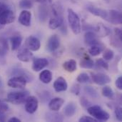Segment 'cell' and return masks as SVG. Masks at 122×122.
Masks as SVG:
<instances>
[{
	"mask_svg": "<svg viewBox=\"0 0 122 122\" xmlns=\"http://www.w3.org/2000/svg\"><path fill=\"white\" fill-rule=\"evenodd\" d=\"M68 21L73 33L74 34H80L81 31L80 18L78 14L71 9H68Z\"/></svg>",
	"mask_w": 122,
	"mask_h": 122,
	"instance_id": "cell-1",
	"label": "cell"
},
{
	"mask_svg": "<svg viewBox=\"0 0 122 122\" xmlns=\"http://www.w3.org/2000/svg\"><path fill=\"white\" fill-rule=\"evenodd\" d=\"M87 112L97 121L106 122L110 118L109 114L99 106H91L87 108Z\"/></svg>",
	"mask_w": 122,
	"mask_h": 122,
	"instance_id": "cell-2",
	"label": "cell"
},
{
	"mask_svg": "<svg viewBox=\"0 0 122 122\" xmlns=\"http://www.w3.org/2000/svg\"><path fill=\"white\" fill-rule=\"evenodd\" d=\"M29 96L28 92H12L7 94L6 101L11 104L19 105L24 103Z\"/></svg>",
	"mask_w": 122,
	"mask_h": 122,
	"instance_id": "cell-3",
	"label": "cell"
},
{
	"mask_svg": "<svg viewBox=\"0 0 122 122\" xmlns=\"http://www.w3.org/2000/svg\"><path fill=\"white\" fill-rule=\"evenodd\" d=\"M39 107V101L34 96H29L25 101V110L29 114H34Z\"/></svg>",
	"mask_w": 122,
	"mask_h": 122,
	"instance_id": "cell-4",
	"label": "cell"
},
{
	"mask_svg": "<svg viewBox=\"0 0 122 122\" xmlns=\"http://www.w3.org/2000/svg\"><path fill=\"white\" fill-rule=\"evenodd\" d=\"M26 83H27V81L24 77L19 76H13L11 79H9L7 84L11 88L24 89L26 86Z\"/></svg>",
	"mask_w": 122,
	"mask_h": 122,
	"instance_id": "cell-5",
	"label": "cell"
},
{
	"mask_svg": "<svg viewBox=\"0 0 122 122\" xmlns=\"http://www.w3.org/2000/svg\"><path fill=\"white\" fill-rule=\"evenodd\" d=\"M15 18L16 16L14 11L8 9L0 14V23L4 26L6 24H9L14 21Z\"/></svg>",
	"mask_w": 122,
	"mask_h": 122,
	"instance_id": "cell-6",
	"label": "cell"
},
{
	"mask_svg": "<svg viewBox=\"0 0 122 122\" xmlns=\"http://www.w3.org/2000/svg\"><path fill=\"white\" fill-rule=\"evenodd\" d=\"M92 76L93 81L98 85H106L111 82V78L102 73H92Z\"/></svg>",
	"mask_w": 122,
	"mask_h": 122,
	"instance_id": "cell-7",
	"label": "cell"
},
{
	"mask_svg": "<svg viewBox=\"0 0 122 122\" xmlns=\"http://www.w3.org/2000/svg\"><path fill=\"white\" fill-rule=\"evenodd\" d=\"M25 46L30 51H36L40 49L41 43L38 38L33 36H30L26 39Z\"/></svg>",
	"mask_w": 122,
	"mask_h": 122,
	"instance_id": "cell-8",
	"label": "cell"
},
{
	"mask_svg": "<svg viewBox=\"0 0 122 122\" xmlns=\"http://www.w3.org/2000/svg\"><path fill=\"white\" fill-rule=\"evenodd\" d=\"M49 64V61L46 58H34L32 63V70L38 72L41 71Z\"/></svg>",
	"mask_w": 122,
	"mask_h": 122,
	"instance_id": "cell-9",
	"label": "cell"
},
{
	"mask_svg": "<svg viewBox=\"0 0 122 122\" xmlns=\"http://www.w3.org/2000/svg\"><path fill=\"white\" fill-rule=\"evenodd\" d=\"M18 59L22 62H29L33 58V54L26 47H23L19 49L16 55Z\"/></svg>",
	"mask_w": 122,
	"mask_h": 122,
	"instance_id": "cell-10",
	"label": "cell"
},
{
	"mask_svg": "<svg viewBox=\"0 0 122 122\" xmlns=\"http://www.w3.org/2000/svg\"><path fill=\"white\" fill-rule=\"evenodd\" d=\"M47 49L51 52L56 51L60 46V39L56 34L51 36L47 41Z\"/></svg>",
	"mask_w": 122,
	"mask_h": 122,
	"instance_id": "cell-11",
	"label": "cell"
},
{
	"mask_svg": "<svg viewBox=\"0 0 122 122\" xmlns=\"http://www.w3.org/2000/svg\"><path fill=\"white\" fill-rule=\"evenodd\" d=\"M109 11V16L107 21L114 24H120L122 21V13L118 10L111 9Z\"/></svg>",
	"mask_w": 122,
	"mask_h": 122,
	"instance_id": "cell-12",
	"label": "cell"
},
{
	"mask_svg": "<svg viewBox=\"0 0 122 122\" xmlns=\"http://www.w3.org/2000/svg\"><path fill=\"white\" fill-rule=\"evenodd\" d=\"M87 10L92 14L97 16H99L105 20L107 21L108 19V16H109V11L101 9V8H98L97 6H87Z\"/></svg>",
	"mask_w": 122,
	"mask_h": 122,
	"instance_id": "cell-13",
	"label": "cell"
},
{
	"mask_svg": "<svg viewBox=\"0 0 122 122\" xmlns=\"http://www.w3.org/2000/svg\"><path fill=\"white\" fill-rule=\"evenodd\" d=\"M68 88V84L66 79L61 76L58 77L54 83V89L55 92L59 93L66 91Z\"/></svg>",
	"mask_w": 122,
	"mask_h": 122,
	"instance_id": "cell-14",
	"label": "cell"
},
{
	"mask_svg": "<svg viewBox=\"0 0 122 122\" xmlns=\"http://www.w3.org/2000/svg\"><path fill=\"white\" fill-rule=\"evenodd\" d=\"M31 14L30 11L24 9L20 13L19 16V22L21 25L24 26H29L31 25Z\"/></svg>",
	"mask_w": 122,
	"mask_h": 122,
	"instance_id": "cell-15",
	"label": "cell"
},
{
	"mask_svg": "<svg viewBox=\"0 0 122 122\" xmlns=\"http://www.w3.org/2000/svg\"><path fill=\"white\" fill-rule=\"evenodd\" d=\"M84 41H85L86 45L89 46L101 43L98 40V36L96 34V33L93 32V31L86 32V34L84 35Z\"/></svg>",
	"mask_w": 122,
	"mask_h": 122,
	"instance_id": "cell-16",
	"label": "cell"
},
{
	"mask_svg": "<svg viewBox=\"0 0 122 122\" xmlns=\"http://www.w3.org/2000/svg\"><path fill=\"white\" fill-rule=\"evenodd\" d=\"M12 74L14 76H19L24 77L27 82H31L34 80L33 76L26 70L21 68H16L12 70Z\"/></svg>",
	"mask_w": 122,
	"mask_h": 122,
	"instance_id": "cell-17",
	"label": "cell"
},
{
	"mask_svg": "<svg viewBox=\"0 0 122 122\" xmlns=\"http://www.w3.org/2000/svg\"><path fill=\"white\" fill-rule=\"evenodd\" d=\"M96 34L98 37H105L111 34V29L102 23H99L96 27H94Z\"/></svg>",
	"mask_w": 122,
	"mask_h": 122,
	"instance_id": "cell-18",
	"label": "cell"
},
{
	"mask_svg": "<svg viewBox=\"0 0 122 122\" xmlns=\"http://www.w3.org/2000/svg\"><path fill=\"white\" fill-rule=\"evenodd\" d=\"M64 103V100L60 97H55L50 100L49 103V108L54 112H58Z\"/></svg>",
	"mask_w": 122,
	"mask_h": 122,
	"instance_id": "cell-19",
	"label": "cell"
},
{
	"mask_svg": "<svg viewBox=\"0 0 122 122\" xmlns=\"http://www.w3.org/2000/svg\"><path fill=\"white\" fill-rule=\"evenodd\" d=\"M64 17L62 15H58V16H53L49 22V26L51 29H58L61 24L64 22Z\"/></svg>",
	"mask_w": 122,
	"mask_h": 122,
	"instance_id": "cell-20",
	"label": "cell"
},
{
	"mask_svg": "<svg viewBox=\"0 0 122 122\" xmlns=\"http://www.w3.org/2000/svg\"><path fill=\"white\" fill-rule=\"evenodd\" d=\"M9 50L7 41L4 37H0V59H4Z\"/></svg>",
	"mask_w": 122,
	"mask_h": 122,
	"instance_id": "cell-21",
	"label": "cell"
},
{
	"mask_svg": "<svg viewBox=\"0 0 122 122\" xmlns=\"http://www.w3.org/2000/svg\"><path fill=\"white\" fill-rule=\"evenodd\" d=\"M39 80L44 83V84H49L51 80H52V78H53V75H52V72L49 70H43L40 74H39Z\"/></svg>",
	"mask_w": 122,
	"mask_h": 122,
	"instance_id": "cell-22",
	"label": "cell"
},
{
	"mask_svg": "<svg viewBox=\"0 0 122 122\" xmlns=\"http://www.w3.org/2000/svg\"><path fill=\"white\" fill-rule=\"evenodd\" d=\"M104 48H105V46L102 44V43L91 46L90 48L89 49V54L93 56H97L99 55L104 50Z\"/></svg>",
	"mask_w": 122,
	"mask_h": 122,
	"instance_id": "cell-23",
	"label": "cell"
},
{
	"mask_svg": "<svg viewBox=\"0 0 122 122\" xmlns=\"http://www.w3.org/2000/svg\"><path fill=\"white\" fill-rule=\"evenodd\" d=\"M76 112V106L74 102L69 103L64 109V114L66 117H73Z\"/></svg>",
	"mask_w": 122,
	"mask_h": 122,
	"instance_id": "cell-24",
	"label": "cell"
},
{
	"mask_svg": "<svg viewBox=\"0 0 122 122\" xmlns=\"http://www.w3.org/2000/svg\"><path fill=\"white\" fill-rule=\"evenodd\" d=\"M48 112L46 114V119L49 122H62L64 120V117L56 112Z\"/></svg>",
	"mask_w": 122,
	"mask_h": 122,
	"instance_id": "cell-25",
	"label": "cell"
},
{
	"mask_svg": "<svg viewBox=\"0 0 122 122\" xmlns=\"http://www.w3.org/2000/svg\"><path fill=\"white\" fill-rule=\"evenodd\" d=\"M10 41H11V49L13 51L17 50L21 44L22 37L20 35L13 36L12 37H11Z\"/></svg>",
	"mask_w": 122,
	"mask_h": 122,
	"instance_id": "cell-26",
	"label": "cell"
},
{
	"mask_svg": "<svg viewBox=\"0 0 122 122\" xmlns=\"http://www.w3.org/2000/svg\"><path fill=\"white\" fill-rule=\"evenodd\" d=\"M62 66L66 71L74 72L76 70V61L74 59L68 60L63 64Z\"/></svg>",
	"mask_w": 122,
	"mask_h": 122,
	"instance_id": "cell-27",
	"label": "cell"
},
{
	"mask_svg": "<svg viewBox=\"0 0 122 122\" xmlns=\"http://www.w3.org/2000/svg\"><path fill=\"white\" fill-rule=\"evenodd\" d=\"M49 16L48 8L44 4H42L39 8V17L41 21H45Z\"/></svg>",
	"mask_w": 122,
	"mask_h": 122,
	"instance_id": "cell-28",
	"label": "cell"
},
{
	"mask_svg": "<svg viewBox=\"0 0 122 122\" xmlns=\"http://www.w3.org/2000/svg\"><path fill=\"white\" fill-rule=\"evenodd\" d=\"M79 66L84 69H92L94 66V63L92 59L87 57V58H84L82 60H81L79 63Z\"/></svg>",
	"mask_w": 122,
	"mask_h": 122,
	"instance_id": "cell-29",
	"label": "cell"
},
{
	"mask_svg": "<svg viewBox=\"0 0 122 122\" xmlns=\"http://www.w3.org/2000/svg\"><path fill=\"white\" fill-rule=\"evenodd\" d=\"M102 95H103L104 97H107V98H108V99H113L114 97V91H113L112 89L110 86H104L102 88Z\"/></svg>",
	"mask_w": 122,
	"mask_h": 122,
	"instance_id": "cell-30",
	"label": "cell"
},
{
	"mask_svg": "<svg viewBox=\"0 0 122 122\" xmlns=\"http://www.w3.org/2000/svg\"><path fill=\"white\" fill-rule=\"evenodd\" d=\"M84 92L86 94H88L90 97L93 99H97L99 97V93L93 87L87 86L84 87Z\"/></svg>",
	"mask_w": 122,
	"mask_h": 122,
	"instance_id": "cell-31",
	"label": "cell"
},
{
	"mask_svg": "<svg viewBox=\"0 0 122 122\" xmlns=\"http://www.w3.org/2000/svg\"><path fill=\"white\" fill-rule=\"evenodd\" d=\"M19 7L24 9H29L32 8L33 3L31 0H20L19 3Z\"/></svg>",
	"mask_w": 122,
	"mask_h": 122,
	"instance_id": "cell-32",
	"label": "cell"
},
{
	"mask_svg": "<svg viewBox=\"0 0 122 122\" xmlns=\"http://www.w3.org/2000/svg\"><path fill=\"white\" fill-rule=\"evenodd\" d=\"M76 81L79 83H86L89 81V76L86 73H81L77 76Z\"/></svg>",
	"mask_w": 122,
	"mask_h": 122,
	"instance_id": "cell-33",
	"label": "cell"
},
{
	"mask_svg": "<svg viewBox=\"0 0 122 122\" xmlns=\"http://www.w3.org/2000/svg\"><path fill=\"white\" fill-rule=\"evenodd\" d=\"M114 56V53L112 49H106L104 51L103 54V58L105 61H110L112 60Z\"/></svg>",
	"mask_w": 122,
	"mask_h": 122,
	"instance_id": "cell-34",
	"label": "cell"
},
{
	"mask_svg": "<svg viewBox=\"0 0 122 122\" xmlns=\"http://www.w3.org/2000/svg\"><path fill=\"white\" fill-rule=\"evenodd\" d=\"M39 97L41 99V101L44 103V102H46L47 101L49 100V99L51 98V94L47 91H43L39 94Z\"/></svg>",
	"mask_w": 122,
	"mask_h": 122,
	"instance_id": "cell-35",
	"label": "cell"
},
{
	"mask_svg": "<svg viewBox=\"0 0 122 122\" xmlns=\"http://www.w3.org/2000/svg\"><path fill=\"white\" fill-rule=\"evenodd\" d=\"M96 64L98 66H100L103 69H104L105 70H108L109 69V64L104 59H99L97 60Z\"/></svg>",
	"mask_w": 122,
	"mask_h": 122,
	"instance_id": "cell-36",
	"label": "cell"
},
{
	"mask_svg": "<svg viewBox=\"0 0 122 122\" xmlns=\"http://www.w3.org/2000/svg\"><path fill=\"white\" fill-rule=\"evenodd\" d=\"M80 91H81V87L79 86V84H74L71 89V92L76 96H78L80 94Z\"/></svg>",
	"mask_w": 122,
	"mask_h": 122,
	"instance_id": "cell-37",
	"label": "cell"
},
{
	"mask_svg": "<svg viewBox=\"0 0 122 122\" xmlns=\"http://www.w3.org/2000/svg\"><path fill=\"white\" fill-rule=\"evenodd\" d=\"M80 103H81V105L84 108H88V107L92 106V103L87 99H86L85 97H81V98Z\"/></svg>",
	"mask_w": 122,
	"mask_h": 122,
	"instance_id": "cell-38",
	"label": "cell"
},
{
	"mask_svg": "<svg viewBox=\"0 0 122 122\" xmlns=\"http://www.w3.org/2000/svg\"><path fill=\"white\" fill-rule=\"evenodd\" d=\"M80 122H98L96 119H94V117H86V116H84L82 117H81L79 120Z\"/></svg>",
	"mask_w": 122,
	"mask_h": 122,
	"instance_id": "cell-39",
	"label": "cell"
},
{
	"mask_svg": "<svg viewBox=\"0 0 122 122\" xmlns=\"http://www.w3.org/2000/svg\"><path fill=\"white\" fill-rule=\"evenodd\" d=\"M115 115L117 119L119 121L122 122V109L121 107H117L115 109Z\"/></svg>",
	"mask_w": 122,
	"mask_h": 122,
	"instance_id": "cell-40",
	"label": "cell"
},
{
	"mask_svg": "<svg viewBox=\"0 0 122 122\" xmlns=\"http://www.w3.org/2000/svg\"><path fill=\"white\" fill-rule=\"evenodd\" d=\"M59 28L60 29L61 32L63 34H64V35H66L67 34V28H66V23H65L64 21V22L61 24V25Z\"/></svg>",
	"mask_w": 122,
	"mask_h": 122,
	"instance_id": "cell-41",
	"label": "cell"
},
{
	"mask_svg": "<svg viewBox=\"0 0 122 122\" xmlns=\"http://www.w3.org/2000/svg\"><path fill=\"white\" fill-rule=\"evenodd\" d=\"M115 85L117 87L118 89L122 90V76H119L117 79L116 80Z\"/></svg>",
	"mask_w": 122,
	"mask_h": 122,
	"instance_id": "cell-42",
	"label": "cell"
},
{
	"mask_svg": "<svg viewBox=\"0 0 122 122\" xmlns=\"http://www.w3.org/2000/svg\"><path fill=\"white\" fill-rule=\"evenodd\" d=\"M8 9H9V7H8L7 4H6L5 3H4L2 1H0V14Z\"/></svg>",
	"mask_w": 122,
	"mask_h": 122,
	"instance_id": "cell-43",
	"label": "cell"
},
{
	"mask_svg": "<svg viewBox=\"0 0 122 122\" xmlns=\"http://www.w3.org/2000/svg\"><path fill=\"white\" fill-rule=\"evenodd\" d=\"M114 33H115V36H117L121 41H122V30L119 28H116V29H114Z\"/></svg>",
	"mask_w": 122,
	"mask_h": 122,
	"instance_id": "cell-44",
	"label": "cell"
},
{
	"mask_svg": "<svg viewBox=\"0 0 122 122\" xmlns=\"http://www.w3.org/2000/svg\"><path fill=\"white\" fill-rule=\"evenodd\" d=\"M6 112L0 110V122H6Z\"/></svg>",
	"mask_w": 122,
	"mask_h": 122,
	"instance_id": "cell-45",
	"label": "cell"
},
{
	"mask_svg": "<svg viewBox=\"0 0 122 122\" xmlns=\"http://www.w3.org/2000/svg\"><path fill=\"white\" fill-rule=\"evenodd\" d=\"M9 122H21V120L16 117H11L10 118L9 120H8Z\"/></svg>",
	"mask_w": 122,
	"mask_h": 122,
	"instance_id": "cell-46",
	"label": "cell"
},
{
	"mask_svg": "<svg viewBox=\"0 0 122 122\" xmlns=\"http://www.w3.org/2000/svg\"><path fill=\"white\" fill-rule=\"evenodd\" d=\"M36 1L40 4H45L47 1V0H36Z\"/></svg>",
	"mask_w": 122,
	"mask_h": 122,
	"instance_id": "cell-47",
	"label": "cell"
},
{
	"mask_svg": "<svg viewBox=\"0 0 122 122\" xmlns=\"http://www.w3.org/2000/svg\"><path fill=\"white\" fill-rule=\"evenodd\" d=\"M2 86H3V85H2V81L0 79V89L2 88Z\"/></svg>",
	"mask_w": 122,
	"mask_h": 122,
	"instance_id": "cell-48",
	"label": "cell"
},
{
	"mask_svg": "<svg viewBox=\"0 0 122 122\" xmlns=\"http://www.w3.org/2000/svg\"><path fill=\"white\" fill-rule=\"evenodd\" d=\"M4 25H2V24L0 23V30H1V29H2L4 28Z\"/></svg>",
	"mask_w": 122,
	"mask_h": 122,
	"instance_id": "cell-49",
	"label": "cell"
},
{
	"mask_svg": "<svg viewBox=\"0 0 122 122\" xmlns=\"http://www.w3.org/2000/svg\"><path fill=\"white\" fill-rule=\"evenodd\" d=\"M104 1H105L106 2H107V3H109V2L110 1V0H104Z\"/></svg>",
	"mask_w": 122,
	"mask_h": 122,
	"instance_id": "cell-50",
	"label": "cell"
},
{
	"mask_svg": "<svg viewBox=\"0 0 122 122\" xmlns=\"http://www.w3.org/2000/svg\"><path fill=\"white\" fill-rule=\"evenodd\" d=\"M47 1H49L50 3H51V2L53 1V0H47Z\"/></svg>",
	"mask_w": 122,
	"mask_h": 122,
	"instance_id": "cell-51",
	"label": "cell"
}]
</instances>
